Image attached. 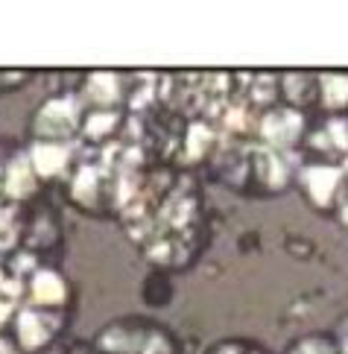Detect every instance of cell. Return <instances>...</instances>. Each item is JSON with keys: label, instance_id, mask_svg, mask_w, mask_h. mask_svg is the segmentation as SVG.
<instances>
[{"label": "cell", "instance_id": "7a4b0ae2", "mask_svg": "<svg viewBox=\"0 0 348 354\" xmlns=\"http://www.w3.org/2000/svg\"><path fill=\"white\" fill-rule=\"evenodd\" d=\"M211 179L243 196H278L293 187V156L260 144L258 138H222L208 161Z\"/></svg>", "mask_w": 348, "mask_h": 354}, {"label": "cell", "instance_id": "30bf717a", "mask_svg": "<svg viewBox=\"0 0 348 354\" xmlns=\"http://www.w3.org/2000/svg\"><path fill=\"white\" fill-rule=\"evenodd\" d=\"M340 223H342V229L348 232V179L342 185V194H340V202H337V214H334Z\"/></svg>", "mask_w": 348, "mask_h": 354}, {"label": "cell", "instance_id": "8fae6325", "mask_svg": "<svg viewBox=\"0 0 348 354\" xmlns=\"http://www.w3.org/2000/svg\"><path fill=\"white\" fill-rule=\"evenodd\" d=\"M334 337L340 339L342 354H348V313H342L340 319H337V328H334Z\"/></svg>", "mask_w": 348, "mask_h": 354}, {"label": "cell", "instance_id": "6da1fadb", "mask_svg": "<svg viewBox=\"0 0 348 354\" xmlns=\"http://www.w3.org/2000/svg\"><path fill=\"white\" fill-rule=\"evenodd\" d=\"M115 220L153 267L188 270L208 240L205 194L193 170L141 161L120 179Z\"/></svg>", "mask_w": 348, "mask_h": 354}, {"label": "cell", "instance_id": "52a82bcc", "mask_svg": "<svg viewBox=\"0 0 348 354\" xmlns=\"http://www.w3.org/2000/svg\"><path fill=\"white\" fill-rule=\"evenodd\" d=\"M281 354H342V346L334 331H310L296 337Z\"/></svg>", "mask_w": 348, "mask_h": 354}, {"label": "cell", "instance_id": "8992f818", "mask_svg": "<svg viewBox=\"0 0 348 354\" xmlns=\"http://www.w3.org/2000/svg\"><path fill=\"white\" fill-rule=\"evenodd\" d=\"M316 111L319 115H348V71L316 73Z\"/></svg>", "mask_w": 348, "mask_h": 354}, {"label": "cell", "instance_id": "3957f363", "mask_svg": "<svg viewBox=\"0 0 348 354\" xmlns=\"http://www.w3.org/2000/svg\"><path fill=\"white\" fill-rule=\"evenodd\" d=\"M85 354H184L179 337L153 316H120L91 337Z\"/></svg>", "mask_w": 348, "mask_h": 354}, {"label": "cell", "instance_id": "277c9868", "mask_svg": "<svg viewBox=\"0 0 348 354\" xmlns=\"http://www.w3.org/2000/svg\"><path fill=\"white\" fill-rule=\"evenodd\" d=\"M82 120H85V103H82L79 91L61 88V91L47 97L44 103L35 109V115L30 120V141L77 147L79 132H82Z\"/></svg>", "mask_w": 348, "mask_h": 354}, {"label": "cell", "instance_id": "5b68a950", "mask_svg": "<svg viewBox=\"0 0 348 354\" xmlns=\"http://www.w3.org/2000/svg\"><path fill=\"white\" fill-rule=\"evenodd\" d=\"M70 310H50V308H32L21 305L15 322H12V337L21 354H41L61 337L68 328Z\"/></svg>", "mask_w": 348, "mask_h": 354}, {"label": "cell", "instance_id": "ba28073f", "mask_svg": "<svg viewBox=\"0 0 348 354\" xmlns=\"http://www.w3.org/2000/svg\"><path fill=\"white\" fill-rule=\"evenodd\" d=\"M202 354H272L264 343L258 339H249V337H226V339H217L214 346H208Z\"/></svg>", "mask_w": 348, "mask_h": 354}, {"label": "cell", "instance_id": "9c48e42d", "mask_svg": "<svg viewBox=\"0 0 348 354\" xmlns=\"http://www.w3.org/2000/svg\"><path fill=\"white\" fill-rule=\"evenodd\" d=\"M32 80H35V71H0V94L21 91Z\"/></svg>", "mask_w": 348, "mask_h": 354}]
</instances>
